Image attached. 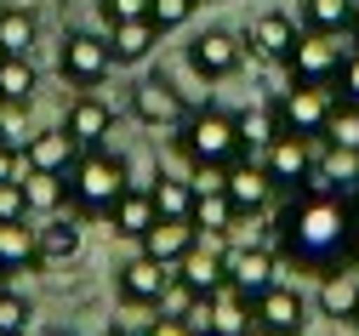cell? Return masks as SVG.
<instances>
[{"instance_id": "obj_51", "label": "cell", "mask_w": 359, "mask_h": 336, "mask_svg": "<svg viewBox=\"0 0 359 336\" xmlns=\"http://www.w3.org/2000/svg\"><path fill=\"white\" fill-rule=\"evenodd\" d=\"M0 6H6V0H0Z\"/></svg>"}, {"instance_id": "obj_46", "label": "cell", "mask_w": 359, "mask_h": 336, "mask_svg": "<svg viewBox=\"0 0 359 336\" xmlns=\"http://www.w3.org/2000/svg\"><path fill=\"white\" fill-rule=\"evenodd\" d=\"M348 206H353V217H359V188H353V194H348Z\"/></svg>"}, {"instance_id": "obj_48", "label": "cell", "mask_w": 359, "mask_h": 336, "mask_svg": "<svg viewBox=\"0 0 359 336\" xmlns=\"http://www.w3.org/2000/svg\"><path fill=\"white\" fill-rule=\"evenodd\" d=\"M6 336H29V330H6Z\"/></svg>"}, {"instance_id": "obj_10", "label": "cell", "mask_w": 359, "mask_h": 336, "mask_svg": "<svg viewBox=\"0 0 359 336\" xmlns=\"http://www.w3.org/2000/svg\"><path fill=\"white\" fill-rule=\"evenodd\" d=\"M302 330H308V297L297 285L274 279L257 297V336H302Z\"/></svg>"}, {"instance_id": "obj_13", "label": "cell", "mask_w": 359, "mask_h": 336, "mask_svg": "<svg viewBox=\"0 0 359 336\" xmlns=\"http://www.w3.org/2000/svg\"><path fill=\"white\" fill-rule=\"evenodd\" d=\"M177 279H189L200 297H217L222 285H229V239L222 234H200L189 246V257L177 262Z\"/></svg>"}, {"instance_id": "obj_37", "label": "cell", "mask_w": 359, "mask_h": 336, "mask_svg": "<svg viewBox=\"0 0 359 336\" xmlns=\"http://www.w3.org/2000/svg\"><path fill=\"white\" fill-rule=\"evenodd\" d=\"M29 319H34L29 297H18V291L0 285V336H6V330H29Z\"/></svg>"}, {"instance_id": "obj_31", "label": "cell", "mask_w": 359, "mask_h": 336, "mask_svg": "<svg viewBox=\"0 0 359 336\" xmlns=\"http://www.w3.org/2000/svg\"><path fill=\"white\" fill-rule=\"evenodd\" d=\"M234 222H240V206L229 194H194V228L200 234H222V239H229Z\"/></svg>"}, {"instance_id": "obj_47", "label": "cell", "mask_w": 359, "mask_h": 336, "mask_svg": "<svg viewBox=\"0 0 359 336\" xmlns=\"http://www.w3.org/2000/svg\"><path fill=\"white\" fill-rule=\"evenodd\" d=\"M348 325H353V336H359V308H353V319H348Z\"/></svg>"}, {"instance_id": "obj_12", "label": "cell", "mask_w": 359, "mask_h": 336, "mask_svg": "<svg viewBox=\"0 0 359 336\" xmlns=\"http://www.w3.org/2000/svg\"><path fill=\"white\" fill-rule=\"evenodd\" d=\"M274 279H280V246H268V239L229 246V285H234V291H245V297L257 302Z\"/></svg>"}, {"instance_id": "obj_16", "label": "cell", "mask_w": 359, "mask_h": 336, "mask_svg": "<svg viewBox=\"0 0 359 336\" xmlns=\"http://www.w3.org/2000/svg\"><path fill=\"white\" fill-rule=\"evenodd\" d=\"M313 308H320V319L348 325L353 308H359V268H348V262L325 268V274H320V291H313Z\"/></svg>"}, {"instance_id": "obj_28", "label": "cell", "mask_w": 359, "mask_h": 336, "mask_svg": "<svg viewBox=\"0 0 359 336\" xmlns=\"http://www.w3.org/2000/svg\"><path fill=\"white\" fill-rule=\"evenodd\" d=\"M34 91H40V69L29 58H6L0 63V103L6 109H34Z\"/></svg>"}, {"instance_id": "obj_36", "label": "cell", "mask_w": 359, "mask_h": 336, "mask_svg": "<svg viewBox=\"0 0 359 336\" xmlns=\"http://www.w3.org/2000/svg\"><path fill=\"white\" fill-rule=\"evenodd\" d=\"M189 188L194 194H229V166H217V160L189 166Z\"/></svg>"}, {"instance_id": "obj_41", "label": "cell", "mask_w": 359, "mask_h": 336, "mask_svg": "<svg viewBox=\"0 0 359 336\" xmlns=\"http://www.w3.org/2000/svg\"><path fill=\"white\" fill-rule=\"evenodd\" d=\"M143 336H200V330H194L189 319H165V314H160V319H149Z\"/></svg>"}, {"instance_id": "obj_6", "label": "cell", "mask_w": 359, "mask_h": 336, "mask_svg": "<svg viewBox=\"0 0 359 336\" xmlns=\"http://www.w3.org/2000/svg\"><path fill=\"white\" fill-rule=\"evenodd\" d=\"M245 58H251L245 52V34H234V29H205V34L189 40V69L200 80H234Z\"/></svg>"}, {"instance_id": "obj_2", "label": "cell", "mask_w": 359, "mask_h": 336, "mask_svg": "<svg viewBox=\"0 0 359 336\" xmlns=\"http://www.w3.org/2000/svg\"><path fill=\"white\" fill-rule=\"evenodd\" d=\"M126 160L120 154H109V149H80V160H74V171H69V206H74V217H103L109 222V211H114V200L126 194Z\"/></svg>"}, {"instance_id": "obj_3", "label": "cell", "mask_w": 359, "mask_h": 336, "mask_svg": "<svg viewBox=\"0 0 359 336\" xmlns=\"http://www.w3.org/2000/svg\"><path fill=\"white\" fill-rule=\"evenodd\" d=\"M177 154H183L189 166L200 160H217V166H234L245 154L240 142V120L229 109H189V120L177 126Z\"/></svg>"}, {"instance_id": "obj_33", "label": "cell", "mask_w": 359, "mask_h": 336, "mask_svg": "<svg viewBox=\"0 0 359 336\" xmlns=\"http://www.w3.org/2000/svg\"><path fill=\"white\" fill-rule=\"evenodd\" d=\"M194 302H200V291L189 279H171L165 291H160V302H154V314H165V319H189L194 314Z\"/></svg>"}, {"instance_id": "obj_44", "label": "cell", "mask_w": 359, "mask_h": 336, "mask_svg": "<svg viewBox=\"0 0 359 336\" xmlns=\"http://www.w3.org/2000/svg\"><path fill=\"white\" fill-rule=\"evenodd\" d=\"M348 268H359V234H353V246H348Z\"/></svg>"}, {"instance_id": "obj_15", "label": "cell", "mask_w": 359, "mask_h": 336, "mask_svg": "<svg viewBox=\"0 0 359 336\" xmlns=\"http://www.w3.org/2000/svg\"><path fill=\"white\" fill-rule=\"evenodd\" d=\"M297 34H302L297 18H285V12H262V18L245 29V52H251L257 63H285L291 46H297Z\"/></svg>"}, {"instance_id": "obj_4", "label": "cell", "mask_w": 359, "mask_h": 336, "mask_svg": "<svg viewBox=\"0 0 359 336\" xmlns=\"http://www.w3.org/2000/svg\"><path fill=\"white\" fill-rule=\"evenodd\" d=\"M114 69H120V63H114V46H109V34L69 29V34L57 40V74H63L69 86H80V91H97V86H103Z\"/></svg>"}, {"instance_id": "obj_17", "label": "cell", "mask_w": 359, "mask_h": 336, "mask_svg": "<svg viewBox=\"0 0 359 336\" xmlns=\"http://www.w3.org/2000/svg\"><path fill=\"white\" fill-rule=\"evenodd\" d=\"M40 268H63V262H74L80 257V246H86V228H80V217L69 211H57V217H40Z\"/></svg>"}, {"instance_id": "obj_29", "label": "cell", "mask_w": 359, "mask_h": 336, "mask_svg": "<svg viewBox=\"0 0 359 336\" xmlns=\"http://www.w3.org/2000/svg\"><path fill=\"white\" fill-rule=\"evenodd\" d=\"M240 120V142H245V154H262L268 142H274L285 126H280V109L274 103H251V109H240L234 114Z\"/></svg>"}, {"instance_id": "obj_11", "label": "cell", "mask_w": 359, "mask_h": 336, "mask_svg": "<svg viewBox=\"0 0 359 336\" xmlns=\"http://www.w3.org/2000/svg\"><path fill=\"white\" fill-rule=\"evenodd\" d=\"M268 166V177H274V188H302L313 177V160H320V149H313V137H297V131H280L268 149L257 154Z\"/></svg>"}, {"instance_id": "obj_27", "label": "cell", "mask_w": 359, "mask_h": 336, "mask_svg": "<svg viewBox=\"0 0 359 336\" xmlns=\"http://www.w3.org/2000/svg\"><path fill=\"white\" fill-rule=\"evenodd\" d=\"M0 46H6V58H29L34 46H40V18L29 6H0Z\"/></svg>"}, {"instance_id": "obj_23", "label": "cell", "mask_w": 359, "mask_h": 336, "mask_svg": "<svg viewBox=\"0 0 359 336\" xmlns=\"http://www.w3.org/2000/svg\"><path fill=\"white\" fill-rule=\"evenodd\" d=\"M18 182H23V200H29V217H57V211H69V177L63 171H18Z\"/></svg>"}, {"instance_id": "obj_30", "label": "cell", "mask_w": 359, "mask_h": 336, "mask_svg": "<svg viewBox=\"0 0 359 336\" xmlns=\"http://www.w3.org/2000/svg\"><path fill=\"white\" fill-rule=\"evenodd\" d=\"M353 6H359V0H302L297 23H302V29H313V34H348Z\"/></svg>"}, {"instance_id": "obj_8", "label": "cell", "mask_w": 359, "mask_h": 336, "mask_svg": "<svg viewBox=\"0 0 359 336\" xmlns=\"http://www.w3.org/2000/svg\"><path fill=\"white\" fill-rule=\"evenodd\" d=\"M131 120H143L154 131H177L189 120V103H183V91H177L165 74H149L131 86Z\"/></svg>"}, {"instance_id": "obj_52", "label": "cell", "mask_w": 359, "mask_h": 336, "mask_svg": "<svg viewBox=\"0 0 359 336\" xmlns=\"http://www.w3.org/2000/svg\"><path fill=\"white\" fill-rule=\"evenodd\" d=\"M0 109H6V103H0Z\"/></svg>"}, {"instance_id": "obj_40", "label": "cell", "mask_w": 359, "mask_h": 336, "mask_svg": "<svg viewBox=\"0 0 359 336\" xmlns=\"http://www.w3.org/2000/svg\"><path fill=\"white\" fill-rule=\"evenodd\" d=\"M103 23H131V18H149V0H97Z\"/></svg>"}, {"instance_id": "obj_5", "label": "cell", "mask_w": 359, "mask_h": 336, "mask_svg": "<svg viewBox=\"0 0 359 336\" xmlns=\"http://www.w3.org/2000/svg\"><path fill=\"white\" fill-rule=\"evenodd\" d=\"M342 34H313V29H302L297 34V46H291V58H285V74H291V86H337V74H342Z\"/></svg>"}, {"instance_id": "obj_25", "label": "cell", "mask_w": 359, "mask_h": 336, "mask_svg": "<svg viewBox=\"0 0 359 336\" xmlns=\"http://www.w3.org/2000/svg\"><path fill=\"white\" fill-rule=\"evenodd\" d=\"M313 177L337 194H353L359 188V149L353 142H320V160H313Z\"/></svg>"}, {"instance_id": "obj_19", "label": "cell", "mask_w": 359, "mask_h": 336, "mask_svg": "<svg viewBox=\"0 0 359 336\" xmlns=\"http://www.w3.org/2000/svg\"><path fill=\"white\" fill-rule=\"evenodd\" d=\"M74 160H80V142L63 131V126H52V131H34L29 142H23V166L29 171H74Z\"/></svg>"}, {"instance_id": "obj_24", "label": "cell", "mask_w": 359, "mask_h": 336, "mask_svg": "<svg viewBox=\"0 0 359 336\" xmlns=\"http://www.w3.org/2000/svg\"><path fill=\"white\" fill-rule=\"evenodd\" d=\"M154 194L149 188H126V194L114 200V211H109V234H120V239H143L149 228H154Z\"/></svg>"}, {"instance_id": "obj_14", "label": "cell", "mask_w": 359, "mask_h": 336, "mask_svg": "<svg viewBox=\"0 0 359 336\" xmlns=\"http://www.w3.org/2000/svg\"><path fill=\"white\" fill-rule=\"evenodd\" d=\"M63 131L80 142V149H103V142L114 137V109L97 98V91H80V98L69 103V114H63Z\"/></svg>"}, {"instance_id": "obj_34", "label": "cell", "mask_w": 359, "mask_h": 336, "mask_svg": "<svg viewBox=\"0 0 359 336\" xmlns=\"http://www.w3.org/2000/svg\"><path fill=\"white\" fill-rule=\"evenodd\" d=\"M194 6H200V0H149V18H154L160 34H171V29H183L194 18Z\"/></svg>"}, {"instance_id": "obj_38", "label": "cell", "mask_w": 359, "mask_h": 336, "mask_svg": "<svg viewBox=\"0 0 359 336\" xmlns=\"http://www.w3.org/2000/svg\"><path fill=\"white\" fill-rule=\"evenodd\" d=\"M23 217H29L23 182H18V177H6V182H0V222H23Z\"/></svg>"}, {"instance_id": "obj_22", "label": "cell", "mask_w": 359, "mask_h": 336, "mask_svg": "<svg viewBox=\"0 0 359 336\" xmlns=\"http://www.w3.org/2000/svg\"><path fill=\"white\" fill-rule=\"evenodd\" d=\"M109 46H114V63L120 69H137V63H149V52L160 46V29H154V18L109 23Z\"/></svg>"}, {"instance_id": "obj_26", "label": "cell", "mask_w": 359, "mask_h": 336, "mask_svg": "<svg viewBox=\"0 0 359 336\" xmlns=\"http://www.w3.org/2000/svg\"><path fill=\"white\" fill-rule=\"evenodd\" d=\"M40 268V234L23 222H0V274H29Z\"/></svg>"}, {"instance_id": "obj_42", "label": "cell", "mask_w": 359, "mask_h": 336, "mask_svg": "<svg viewBox=\"0 0 359 336\" xmlns=\"http://www.w3.org/2000/svg\"><path fill=\"white\" fill-rule=\"evenodd\" d=\"M23 171V149H12V142H0V182Z\"/></svg>"}, {"instance_id": "obj_18", "label": "cell", "mask_w": 359, "mask_h": 336, "mask_svg": "<svg viewBox=\"0 0 359 336\" xmlns=\"http://www.w3.org/2000/svg\"><path fill=\"white\" fill-rule=\"evenodd\" d=\"M200 239V228H194V217H154V228L137 239V251H149V257H160V262H183L189 257V246Z\"/></svg>"}, {"instance_id": "obj_20", "label": "cell", "mask_w": 359, "mask_h": 336, "mask_svg": "<svg viewBox=\"0 0 359 336\" xmlns=\"http://www.w3.org/2000/svg\"><path fill=\"white\" fill-rule=\"evenodd\" d=\"M229 200H234L240 211H262L268 200H274V177H268V166H262L257 154H240V160L229 166Z\"/></svg>"}, {"instance_id": "obj_35", "label": "cell", "mask_w": 359, "mask_h": 336, "mask_svg": "<svg viewBox=\"0 0 359 336\" xmlns=\"http://www.w3.org/2000/svg\"><path fill=\"white\" fill-rule=\"evenodd\" d=\"M325 142H353V149H359V103H342L337 98L331 126H325Z\"/></svg>"}, {"instance_id": "obj_45", "label": "cell", "mask_w": 359, "mask_h": 336, "mask_svg": "<svg viewBox=\"0 0 359 336\" xmlns=\"http://www.w3.org/2000/svg\"><path fill=\"white\" fill-rule=\"evenodd\" d=\"M97 336H131V330H120V325H109V330H97Z\"/></svg>"}, {"instance_id": "obj_21", "label": "cell", "mask_w": 359, "mask_h": 336, "mask_svg": "<svg viewBox=\"0 0 359 336\" xmlns=\"http://www.w3.org/2000/svg\"><path fill=\"white\" fill-rule=\"evenodd\" d=\"M205 336H257V302L245 291H234V285H222V291L211 297V325Z\"/></svg>"}, {"instance_id": "obj_43", "label": "cell", "mask_w": 359, "mask_h": 336, "mask_svg": "<svg viewBox=\"0 0 359 336\" xmlns=\"http://www.w3.org/2000/svg\"><path fill=\"white\" fill-rule=\"evenodd\" d=\"M348 46H359V6H353V23H348Z\"/></svg>"}, {"instance_id": "obj_1", "label": "cell", "mask_w": 359, "mask_h": 336, "mask_svg": "<svg viewBox=\"0 0 359 336\" xmlns=\"http://www.w3.org/2000/svg\"><path fill=\"white\" fill-rule=\"evenodd\" d=\"M359 234V217L348 206V194L325 188L320 177H308L302 188H291V206L280 211V228H274V246L280 257H291L297 268H313L325 274L337 262H348V246Z\"/></svg>"}, {"instance_id": "obj_49", "label": "cell", "mask_w": 359, "mask_h": 336, "mask_svg": "<svg viewBox=\"0 0 359 336\" xmlns=\"http://www.w3.org/2000/svg\"><path fill=\"white\" fill-rule=\"evenodd\" d=\"M0 63H6V46H0Z\"/></svg>"}, {"instance_id": "obj_7", "label": "cell", "mask_w": 359, "mask_h": 336, "mask_svg": "<svg viewBox=\"0 0 359 336\" xmlns=\"http://www.w3.org/2000/svg\"><path fill=\"white\" fill-rule=\"evenodd\" d=\"M177 279V268L171 262H160V257H149V251H137V257H126L120 268H114V297L126 302V308H154L160 302V291Z\"/></svg>"}, {"instance_id": "obj_50", "label": "cell", "mask_w": 359, "mask_h": 336, "mask_svg": "<svg viewBox=\"0 0 359 336\" xmlns=\"http://www.w3.org/2000/svg\"><path fill=\"white\" fill-rule=\"evenodd\" d=\"M52 336H63V330H52Z\"/></svg>"}, {"instance_id": "obj_9", "label": "cell", "mask_w": 359, "mask_h": 336, "mask_svg": "<svg viewBox=\"0 0 359 336\" xmlns=\"http://www.w3.org/2000/svg\"><path fill=\"white\" fill-rule=\"evenodd\" d=\"M274 109H280V126H285V131H297V137H325L331 109H337V91H331V86H291Z\"/></svg>"}, {"instance_id": "obj_32", "label": "cell", "mask_w": 359, "mask_h": 336, "mask_svg": "<svg viewBox=\"0 0 359 336\" xmlns=\"http://www.w3.org/2000/svg\"><path fill=\"white\" fill-rule=\"evenodd\" d=\"M154 211L160 217H194V188H189V177H154Z\"/></svg>"}, {"instance_id": "obj_39", "label": "cell", "mask_w": 359, "mask_h": 336, "mask_svg": "<svg viewBox=\"0 0 359 336\" xmlns=\"http://www.w3.org/2000/svg\"><path fill=\"white\" fill-rule=\"evenodd\" d=\"M337 98H342V103H359V46H348V58H342V74H337Z\"/></svg>"}]
</instances>
